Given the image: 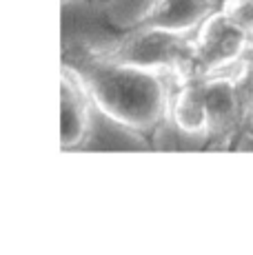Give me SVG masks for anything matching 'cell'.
<instances>
[{"label": "cell", "instance_id": "6da1fadb", "mask_svg": "<svg viewBox=\"0 0 253 255\" xmlns=\"http://www.w3.org/2000/svg\"><path fill=\"white\" fill-rule=\"evenodd\" d=\"M62 65L78 73L94 105L109 120L153 149L171 107L164 71L118 65L89 45H65Z\"/></svg>", "mask_w": 253, "mask_h": 255}, {"label": "cell", "instance_id": "7a4b0ae2", "mask_svg": "<svg viewBox=\"0 0 253 255\" xmlns=\"http://www.w3.org/2000/svg\"><path fill=\"white\" fill-rule=\"evenodd\" d=\"M207 151H240L249 142L253 125V51L240 60L233 76H202Z\"/></svg>", "mask_w": 253, "mask_h": 255}, {"label": "cell", "instance_id": "3957f363", "mask_svg": "<svg viewBox=\"0 0 253 255\" xmlns=\"http://www.w3.org/2000/svg\"><path fill=\"white\" fill-rule=\"evenodd\" d=\"M96 51L118 65L164 71L178 82L191 73L196 47L184 33L164 29H123V36L114 40V45L96 47Z\"/></svg>", "mask_w": 253, "mask_h": 255}, {"label": "cell", "instance_id": "277c9868", "mask_svg": "<svg viewBox=\"0 0 253 255\" xmlns=\"http://www.w3.org/2000/svg\"><path fill=\"white\" fill-rule=\"evenodd\" d=\"M193 47V65L187 78L211 76L242 60V56L249 51V33L222 9H218L200 24Z\"/></svg>", "mask_w": 253, "mask_h": 255}, {"label": "cell", "instance_id": "5b68a950", "mask_svg": "<svg viewBox=\"0 0 253 255\" xmlns=\"http://www.w3.org/2000/svg\"><path fill=\"white\" fill-rule=\"evenodd\" d=\"M91 96L74 69L62 65L60 78V149L80 146L91 127Z\"/></svg>", "mask_w": 253, "mask_h": 255}, {"label": "cell", "instance_id": "8992f818", "mask_svg": "<svg viewBox=\"0 0 253 255\" xmlns=\"http://www.w3.org/2000/svg\"><path fill=\"white\" fill-rule=\"evenodd\" d=\"M218 11L216 0H153L125 29H164L187 33Z\"/></svg>", "mask_w": 253, "mask_h": 255}, {"label": "cell", "instance_id": "52a82bcc", "mask_svg": "<svg viewBox=\"0 0 253 255\" xmlns=\"http://www.w3.org/2000/svg\"><path fill=\"white\" fill-rule=\"evenodd\" d=\"M171 116L180 131L189 135L207 131V111H204L202 76L178 80V91L171 102Z\"/></svg>", "mask_w": 253, "mask_h": 255}, {"label": "cell", "instance_id": "ba28073f", "mask_svg": "<svg viewBox=\"0 0 253 255\" xmlns=\"http://www.w3.org/2000/svg\"><path fill=\"white\" fill-rule=\"evenodd\" d=\"M222 11L247 33H253V0H222Z\"/></svg>", "mask_w": 253, "mask_h": 255}, {"label": "cell", "instance_id": "9c48e42d", "mask_svg": "<svg viewBox=\"0 0 253 255\" xmlns=\"http://www.w3.org/2000/svg\"><path fill=\"white\" fill-rule=\"evenodd\" d=\"M249 51H253V33L249 36Z\"/></svg>", "mask_w": 253, "mask_h": 255}, {"label": "cell", "instance_id": "30bf717a", "mask_svg": "<svg viewBox=\"0 0 253 255\" xmlns=\"http://www.w3.org/2000/svg\"><path fill=\"white\" fill-rule=\"evenodd\" d=\"M249 142H253V125H251V131H249Z\"/></svg>", "mask_w": 253, "mask_h": 255}, {"label": "cell", "instance_id": "8fae6325", "mask_svg": "<svg viewBox=\"0 0 253 255\" xmlns=\"http://www.w3.org/2000/svg\"><path fill=\"white\" fill-rule=\"evenodd\" d=\"M62 2H71V0H62Z\"/></svg>", "mask_w": 253, "mask_h": 255}]
</instances>
